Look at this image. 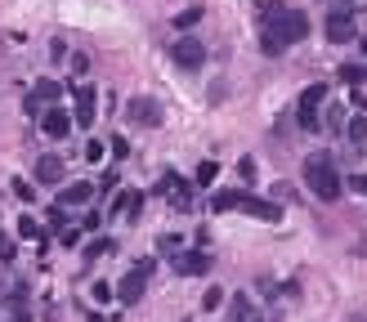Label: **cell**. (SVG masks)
<instances>
[{
    "instance_id": "obj_1",
    "label": "cell",
    "mask_w": 367,
    "mask_h": 322,
    "mask_svg": "<svg viewBox=\"0 0 367 322\" xmlns=\"http://www.w3.org/2000/svg\"><path fill=\"white\" fill-rule=\"evenodd\" d=\"M309 36V19L300 9H287V5H264V41H260V49L269 59H278L287 45H296V41H305Z\"/></svg>"
},
{
    "instance_id": "obj_2",
    "label": "cell",
    "mask_w": 367,
    "mask_h": 322,
    "mask_svg": "<svg viewBox=\"0 0 367 322\" xmlns=\"http://www.w3.org/2000/svg\"><path fill=\"white\" fill-rule=\"evenodd\" d=\"M305 183H309V193L318 197V201H336L341 197V175H336V161H331V152H309L305 157Z\"/></svg>"
},
{
    "instance_id": "obj_3",
    "label": "cell",
    "mask_w": 367,
    "mask_h": 322,
    "mask_svg": "<svg viewBox=\"0 0 367 322\" xmlns=\"http://www.w3.org/2000/svg\"><path fill=\"white\" fill-rule=\"evenodd\" d=\"M153 268H157V260L153 256H144V260H135L121 273V282H116V296H121L126 304H139V296H144V286H148V278H153Z\"/></svg>"
},
{
    "instance_id": "obj_4",
    "label": "cell",
    "mask_w": 367,
    "mask_h": 322,
    "mask_svg": "<svg viewBox=\"0 0 367 322\" xmlns=\"http://www.w3.org/2000/svg\"><path fill=\"white\" fill-rule=\"evenodd\" d=\"M327 41H336V45L358 41V27H354V5H349V0H336V5H331V14H327Z\"/></svg>"
},
{
    "instance_id": "obj_5",
    "label": "cell",
    "mask_w": 367,
    "mask_h": 322,
    "mask_svg": "<svg viewBox=\"0 0 367 322\" xmlns=\"http://www.w3.org/2000/svg\"><path fill=\"white\" fill-rule=\"evenodd\" d=\"M126 116H130L135 126H144V130H157L166 112H161V104H157V99H148V94H135V99H126Z\"/></svg>"
},
{
    "instance_id": "obj_6",
    "label": "cell",
    "mask_w": 367,
    "mask_h": 322,
    "mask_svg": "<svg viewBox=\"0 0 367 322\" xmlns=\"http://www.w3.org/2000/svg\"><path fill=\"white\" fill-rule=\"evenodd\" d=\"M171 59H175V67H184V72H197V67L206 63V45L197 36H179V41H171Z\"/></svg>"
},
{
    "instance_id": "obj_7",
    "label": "cell",
    "mask_w": 367,
    "mask_h": 322,
    "mask_svg": "<svg viewBox=\"0 0 367 322\" xmlns=\"http://www.w3.org/2000/svg\"><path fill=\"white\" fill-rule=\"evenodd\" d=\"M94 108H99L94 86H76V90H72V126H86V130H90V121L99 116Z\"/></svg>"
},
{
    "instance_id": "obj_8",
    "label": "cell",
    "mask_w": 367,
    "mask_h": 322,
    "mask_svg": "<svg viewBox=\"0 0 367 322\" xmlns=\"http://www.w3.org/2000/svg\"><path fill=\"white\" fill-rule=\"evenodd\" d=\"M233 211H246V215H256V219H269V224H278V219H282L278 201H264V197H251V193H238V197H233Z\"/></svg>"
},
{
    "instance_id": "obj_9",
    "label": "cell",
    "mask_w": 367,
    "mask_h": 322,
    "mask_svg": "<svg viewBox=\"0 0 367 322\" xmlns=\"http://www.w3.org/2000/svg\"><path fill=\"white\" fill-rule=\"evenodd\" d=\"M41 130L49 134V139H68V134H72V112H63L59 104L41 108Z\"/></svg>"
},
{
    "instance_id": "obj_10",
    "label": "cell",
    "mask_w": 367,
    "mask_h": 322,
    "mask_svg": "<svg viewBox=\"0 0 367 322\" xmlns=\"http://www.w3.org/2000/svg\"><path fill=\"white\" fill-rule=\"evenodd\" d=\"M228 322H264V318H260V309L251 304V296L233 291V300H228Z\"/></svg>"
},
{
    "instance_id": "obj_11",
    "label": "cell",
    "mask_w": 367,
    "mask_h": 322,
    "mask_svg": "<svg viewBox=\"0 0 367 322\" xmlns=\"http://www.w3.org/2000/svg\"><path fill=\"white\" fill-rule=\"evenodd\" d=\"M94 197V183H63V188H59V206L63 211H68V206H86V201Z\"/></svg>"
},
{
    "instance_id": "obj_12",
    "label": "cell",
    "mask_w": 367,
    "mask_h": 322,
    "mask_svg": "<svg viewBox=\"0 0 367 322\" xmlns=\"http://www.w3.org/2000/svg\"><path fill=\"white\" fill-rule=\"evenodd\" d=\"M211 268V256H202V251H184V256H175V273L193 278V273H206Z\"/></svg>"
},
{
    "instance_id": "obj_13",
    "label": "cell",
    "mask_w": 367,
    "mask_h": 322,
    "mask_svg": "<svg viewBox=\"0 0 367 322\" xmlns=\"http://www.w3.org/2000/svg\"><path fill=\"white\" fill-rule=\"evenodd\" d=\"M161 193L171 197L175 206H188V201H193V193H188V183H184V179H179L175 171H166V179H161Z\"/></svg>"
},
{
    "instance_id": "obj_14",
    "label": "cell",
    "mask_w": 367,
    "mask_h": 322,
    "mask_svg": "<svg viewBox=\"0 0 367 322\" xmlns=\"http://www.w3.org/2000/svg\"><path fill=\"white\" fill-rule=\"evenodd\" d=\"M36 183H63V157H41L36 161Z\"/></svg>"
},
{
    "instance_id": "obj_15",
    "label": "cell",
    "mask_w": 367,
    "mask_h": 322,
    "mask_svg": "<svg viewBox=\"0 0 367 322\" xmlns=\"http://www.w3.org/2000/svg\"><path fill=\"white\" fill-rule=\"evenodd\" d=\"M31 99H36L41 108H45V104H59V99H63V86H59V81H49V76H41L36 90H31Z\"/></svg>"
},
{
    "instance_id": "obj_16",
    "label": "cell",
    "mask_w": 367,
    "mask_h": 322,
    "mask_svg": "<svg viewBox=\"0 0 367 322\" xmlns=\"http://www.w3.org/2000/svg\"><path fill=\"white\" fill-rule=\"evenodd\" d=\"M139 211H144V193H121L112 206V215H126V219H139Z\"/></svg>"
},
{
    "instance_id": "obj_17",
    "label": "cell",
    "mask_w": 367,
    "mask_h": 322,
    "mask_svg": "<svg viewBox=\"0 0 367 322\" xmlns=\"http://www.w3.org/2000/svg\"><path fill=\"white\" fill-rule=\"evenodd\" d=\"M323 104H327V86H309L300 94V112H318Z\"/></svg>"
},
{
    "instance_id": "obj_18",
    "label": "cell",
    "mask_w": 367,
    "mask_h": 322,
    "mask_svg": "<svg viewBox=\"0 0 367 322\" xmlns=\"http://www.w3.org/2000/svg\"><path fill=\"white\" fill-rule=\"evenodd\" d=\"M345 139L349 144H363L367 139V116H349V121H345Z\"/></svg>"
},
{
    "instance_id": "obj_19",
    "label": "cell",
    "mask_w": 367,
    "mask_h": 322,
    "mask_svg": "<svg viewBox=\"0 0 367 322\" xmlns=\"http://www.w3.org/2000/svg\"><path fill=\"white\" fill-rule=\"evenodd\" d=\"M336 76L345 81V86H358V81H367V67H363V63H345Z\"/></svg>"
},
{
    "instance_id": "obj_20",
    "label": "cell",
    "mask_w": 367,
    "mask_h": 322,
    "mask_svg": "<svg viewBox=\"0 0 367 322\" xmlns=\"http://www.w3.org/2000/svg\"><path fill=\"white\" fill-rule=\"evenodd\" d=\"M193 23H202V5H193V9H179V14H175V27H179V31H188Z\"/></svg>"
},
{
    "instance_id": "obj_21",
    "label": "cell",
    "mask_w": 367,
    "mask_h": 322,
    "mask_svg": "<svg viewBox=\"0 0 367 322\" xmlns=\"http://www.w3.org/2000/svg\"><path fill=\"white\" fill-rule=\"evenodd\" d=\"M215 175H220V166H215V161H202V166H197V179H193V183H197V188H206Z\"/></svg>"
},
{
    "instance_id": "obj_22",
    "label": "cell",
    "mask_w": 367,
    "mask_h": 322,
    "mask_svg": "<svg viewBox=\"0 0 367 322\" xmlns=\"http://www.w3.org/2000/svg\"><path fill=\"white\" fill-rule=\"evenodd\" d=\"M112 251H116V246L108 242V237H99V242H90V246H86V256H90V260H104V256H112Z\"/></svg>"
},
{
    "instance_id": "obj_23",
    "label": "cell",
    "mask_w": 367,
    "mask_h": 322,
    "mask_svg": "<svg viewBox=\"0 0 367 322\" xmlns=\"http://www.w3.org/2000/svg\"><path fill=\"white\" fill-rule=\"evenodd\" d=\"M14 197H19V201H36V183H23V179H14Z\"/></svg>"
},
{
    "instance_id": "obj_24",
    "label": "cell",
    "mask_w": 367,
    "mask_h": 322,
    "mask_svg": "<svg viewBox=\"0 0 367 322\" xmlns=\"http://www.w3.org/2000/svg\"><path fill=\"white\" fill-rule=\"evenodd\" d=\"M300 116V126H305V130H323V116L318 112H296Z\"/></svg>"
},
{
    "instance_id": "obj_25",
    "label": "cell",
    "mask_w": 367,
    "mask_h": 322,
    "mask_svg": "<svg viewBox=\"0 0 367 322\" xmlns=\"http://www.w3.org/2000/svg\"><path fill=\"white\" fill-rule=\"evenodd\" d=\"M202 304H206V309H220V304H224V291H220V286H211V291L202 296Z\"/></svg>"
},
{
    "instance_id": "obj_26",
    "label": "cell",
    "mask_w": 367,
    "mask_h": 322,
    "mask_svg": "<svg viewBox=\"0 0 367 322\" xmlns=\"http://www.w3.org/2000/svg\"><path fill=\"white\" fill-rule=\"evenodd\" d=\"M90 296H94L99 304H104V300H112L116 291H112V286H108V282H94V286H90Z\"/></svg>"
},
{
    "instance_id": "obj_27",
    "label": "cell",
    "mask_w": 367,
    "mask_h": 322,
    "mask_svg": "<svg viewBox=\"0 0 367 322\" xmlns=\"http://www.w3.org/2000/svg\"><path fill=\"white\" fill-rule=\"evenodd\" d=\"M19 237H41V224L36 219H19Z\"/></svg>"
},
{
    "instance_id": "obj_28",
    "label": "cell",
    "mask_w": 367,
    "mask_h": 322,
    "mask_svg": "<svg viewBox=\"0 0 367 322\" xmlns=\"http://www.w3.org/2000/svg\"><path fill=\"white\" fill-rule=\"evenodd\" d=\"M86 161H104V144H99V139L86 144Z\"/></svg>"
},
{
    "instance_id": "obj_29",
    "label": "cell",
    "mask_w": 367,
    "mask_h": 322,
    "mask_svg": "<svg viewBox=\"0 0 367 322\" xmlns=\"http://www.w3.org/2000/svg\"><path fill=\"white\" fill-rule=\"evenodd\" d=\"M72 72L86 76V72H90V59H86V54H72Z\"/></svg>"
},
{
    "instance_id": "obj_30",
    "label": "cell",
    "mask_w": 367,
    "mask_h": 322,
    "mask_svg": "<svg viewBox=\"0 0 367 322\" xmlns=\"http://www.w3.org/2000/svg\"><path fill=\"white\" fill-rule=\"evenodd\" d=\"M238 175H242V179H256V161L242 157V161H238Z\"/></svg>"
},
{
    "instance_id": "obj_31",
    "label": "cell",
    "mask_w": 367,
    "mask_h": 322,
    "mask_svg": "<svg viewBox=\"0 0 367 322\" xmlns=\"http://www.w3.org/2000/svg\"><path fill=\"white\" fill-rule=\"evenodd\" d=\"M345 183H349V188H354V193H363V197H367V175H349Z\"/></svg>"
},
{
    "instance_id": "obj_32",
    "label": "cell",
    "mask_w": 367,
    "mask_h": 322,
    "mask_svg": "<svg viewBox=\"0 0 367 322\" xmlns=\"http://www.w3.org/2000/svg\"><path fill=\"white\" fill-rule=\"evenodd\" d=\"M49 59H54V63L68 59V45H63V41H49Z\"/></svg>"
},
{
    "instance_id": "obj_33",
    "label": "cell",
    "mask_w": 367,
    "mask_h": 322,
    "mask_svg": "<svg viewBox=\"0 0 367 322\" xmlns=\"http://www.w3.org/2000/svg\"><path fill=\"white\" fill-rule=\"evenodd\" d=\"M81 242V228H63V246H76Z\"/></svg>"
},
{
    "instance_id": "obj_34",
    "label": "cell",
    "mask_w": 367,
    "mask_h": 322,
    "mask_svg": "<svg viewBox=\"0 0 367 322\" xmlns=\"http://www.w3.org/2000/svg\"><path fill=\"white\" fill-rule=\"evenodd\" d=\"M99 219H104V215H94V211H90L86 219H81V228H86V233H94V228H99Z\"/></svg>"
},
{
    "instance_id": "obj_35",
    "label": "cell",
    "mask_w": 367,
    "mask_h": 322,
    "mask_svg": "<svg viewBox=\"0 0 367 322\" xmlns=\"http://www.w3.org/2000/svg\"><path fill=\"white\" fill-rule=\"evenodd\" d=\"M9 322H31V318H27V313H14V318H9Z\"/></svg>"
},
{
    "instance_id": "obj_36",
    "label": "cell",
    "mask_w": 367,
    "mask_h": 322,
    "mask_svg": "<svg viewBox=\"0 0 367 322\" xmlns=\"http://www.w3.org/2000/svg\"><path fill=\"white\" fill-rule=\"evenodd\" d=\"M358 45H363V54H367V36H358Z\"/></svg>"
},
{
    "instance_id": "obj_37",
    "label": "cell",
    "mask_w": 367,
    "mask_h": 322,
    "mask_svg": "<svg viewBox=\"0 0 367 322\" xmlns=\"http://www.w3.org/2000/svg\"><path fill=\"white\" fill-rule=\"evenodd\" d=\"M90 322H108V318H99V313H90Z\"/></svg>"
},
{
    "instance_id": "obj_38",
    "label": "cell",
    "mask_w": 367,
    "mask_h": 322,
    "mask_svg": "<svg viewBox=\"0 0 367 322\" xmlns=\"http://www.w3.org/2000/svg\"><path fill=\"white\" fill-rule=\"evenodd\" d=\"M0 246H5V228H0Z\"/></svg>"
}]
</instances>
